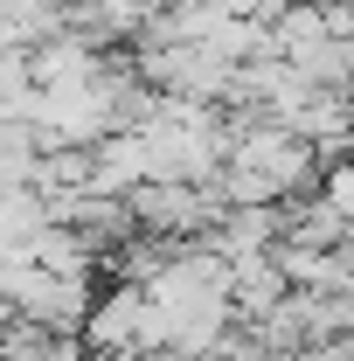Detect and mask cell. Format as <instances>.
Returning a JSON list of instances; mask_svg holds the SVG:
<instances>
[{
  "instance_id": "1",
  "label": "cell",
  "mask_w": 354,
  "mask_h": 361,
  "mask_svg": "<svg viewBox=\"0 0 354 361\" xmlns=\"http://www.w3.org/2000/svg\"><path fill=\"white\" fill-rule=\"evenodd\" d=\"M63 28H70V0H0V49L35 56Z\"/></svg>"
}]
</instances>
